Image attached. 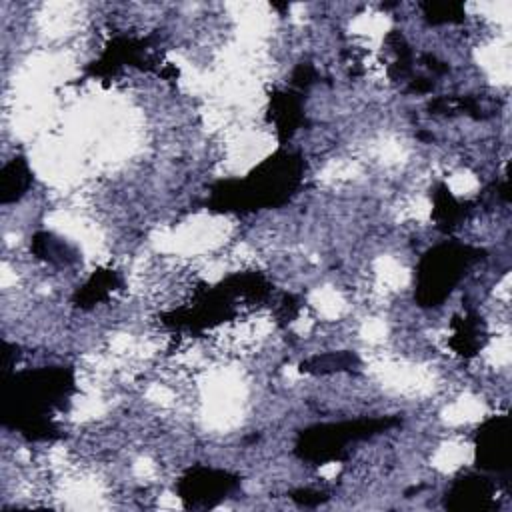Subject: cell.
Returning <instances> with one entry per match:
<instances>
[{"instance_id":"obj_1","label":"cell","mask_w":512,"mask_h":512,"mask_svg":"<svg viewBox=\"0 0 512 512\" xmlns=\"http://www.w3.org/2000/svg\"><path fill=\"white\" fill-rule=\"evenodd\" d=\"M74 388V372L64 366L18 372L4 382L2 420L30 440L58 438L48 412L60 408Z\"/></svg>"},{"instance_id":"obj_2","label":"cell","mask_w":512,"mask_h":512,"mask_svg":"<svg viewBox=\"0 0 512 512\" xmlns=\"http://www.w3.org/2000/svg\"><path fill=\"white\" fill-rule=\"evenodd\" d=\"M304 160L278 150L242 180H220L210 190V208L220 212H254L286 204L302 184Z\"/></svg>"},{"instance_id":"obj_3","label":"cell","mask_w":512,"mask_h":512,"mask_svg":"<svg viewBox=\"0 0 512 512\" xmlns=\"http://www.w3.org/2000/svg\"><path fill=\"white\" fill-rule=\"evenodd\" d=\"M484 256L486 252L482 248L458 240H446L426 250L418 260L414 276V298L418 306H440L468 274V270L484 260Z\"/></svg>"},{"instance_id":"obj_4","label":"cell","mask_w":512,"mask_h":512,"mask_svg":"<svg viewBox=\"0 0 512 512\" xmlns=\"http://www.w3.org/2000/svg\"><path fill=\"white\" fill-rule=\"evenodd\" d=\"M400 424L398 416L356 418L330 424H316L298 432L294 454L310 464H328L348 456V444L368 440Z\"/></svg>"},{"instance_id":"obj_5","label":"cell","mask_w":512,"mask_h":512,"mask_svg":"<svg viewBox=\"0 0 512 512\" xmlns=\"http://www.w3.org/2000/svg\"><path fill=\"white\" fill-rule=\"evenodd\" d=\"M238 486L240 478L228 470L192 466L176 482V492L186 508H212Z\"/></svg>"},{"instance_id":"obj_6","label":"cell","mask_w":512,"mask_h":512,"mask_svg":"<svg viewBox=\"0 0 512 512\" xmlns=\"http://www.w3.org/2000/svg\"><path fill=\"white\" fill-rule=\"evenodd\" d=\"M476 466L486 474H498L508 478L512 468L510 452V418L490 416L476 430Z\"/></svg>"},{"instance_id":"obj_7","label":"cell","mask_w":512,"mask_h":512,"mask_svg":"<svg viewBox=\"0 0 512 512\" xmlns=\"http://www.w3.org/2000/svg\"><path fill=\"white\" fill-rule=\"evenodd\" d=\"M496 484L486 472L456 476L444 494V508L452 512H488L496 508Z\"/></svg>"},{"instance_id":"obj_8","label":"cell","mask_w":512,"mask_h":512,"mask_svg":"<svg viewBox=\"0 0 512 512\" xmlns=\"http://www.w3.org/2000/svg\"><path fill=\"white\" fill-rule=\"evenodd\" d=\"M152 46L150 38L116 36L108 42L98 60H94L86 72L92 76H112L124 66H148Z\"/></svg>"},{"instance_id":"obj_9","label":"cell","mask_w":512,"mask_h":512,"mask_svg":"<svg viewBox=\"0 0 512 512\" xmlns=\"http://www.w3.org/2000/svg\"><path fill=\"white\" fill-rule=\"evenodd\" d=\"M302 104H304V96L300 90L288 88V90L272 92L268 118L274 122L280 142L290 140L296 134V130L306 122Z\"/></svg>"},{"instance_id":"obj_10","label":"cell","mask_w":512,"mask_h":512,"mask_svg":"<svg viewBox=\"0 0 512 512\" xmlns=\"http://www.w3.org/2000/svg\"><path fill=\"white\" fill-rule=\"evenodd\" d=\"M450 328H452V336H450L448 344L456 354H460L464 358L476 356L488 340L486 324L474 312L454 316L452 322H450Z\"/></svg>"},{"instance_id":"obj_11","label":"cell","mask_w":512,"mask_h":512,"mask_svg":"<svg viewBox=\"0 0 512 512\" xmlns=\"http://www.w3.org/2000/svg\"><path fill=\"white\" fill-rule=\"evenodd\" d=\"M432 204V218L444 232L456 230L474 208V202H460L458 198H454V194L442 182L436 184V188L432 190Z\"/></svg>"},{"instance_id":"obj_12","label":"cell","mask_w":512,"mask_h":512,"mask_svg":"<svg viewBox=\"0 0 512 512\" xmlns=\"http://www.w3.org/2000/svg\"><path fill=\"white\" fill-rule=\"evenodd\" d=\"M118 286L120 276L114 270H96L74 294V304L80 308H92L98 302H104Z\"/></svg>"},{"instance_id":"obj_13","label":"cell","mask_w":512,"mask_h":512,"mask_svg":"<svg viewBox=\"0 0 512 512\" xmlns=\"http://www.w3.org/2000/svg\"><path fill=\"white\" fill-rule=\"evenodd\" d=\"M30 182H32V174H30L28 162L22 156L4 164V168L0 172L2 202L10 204L14 200H20L26 194V190L30 188Z\"/></svg>"},{"instance_id":"obj_14","label":"cell","mask_w":512,"mask_h":512,"mask_svg":"<svg viewBox=\"0 0 512 512\" xmlns=\"http://www.w3.org/2000/svg\"><path fill=\"white\" fill-rule=\"evenodd\" d=\"M360 364L358 356L354 352L342 350V352H326L316 354L300 364V372L308 374H334V372H346L354 370Z\"/></svg>"},{"instance_id":"obj_15","label":"cell","mask_w":512,"mask_h":512,"mask_svg":"<svg viewBox=\"0 0 512 512\" xmlns=\"http://www.w3.org/2000/svg\"><path fill=\"white\" fill-rule=\"evenodd\" d=\"M386 44L392 48V52L396 54L394 64L390 66V74L394 78H412V62H414V54L410 50V46L406 44L404 36L398 30H392L386 36Z\"/></svg>"},{"instance_id":"obj_16","label":"cell","mask_w":512,"mask_h":512,"mask_svg":"<svg viewBox=\"0 0 512 512\" xmlns=\"http://www.w3.org/2000/svg\"><path fill=\"white\" fill-rule=\"evenodd\" d=\"M424 18L430 24H456L464 20V6L460 2H422Z\"/></svg>"},{"instance_id":"obj_17","label":"cell","mask_w":512,"mask_h":512,"mask_svg":"<svg viewBox=\"0 0 512 512\" xmlns=\"http://www.w3.org/2000/svg\"><path fill=\"white\" fill-rule=\"evenodd\" d=\"M32 250H34L40 258H46V260H50V262H56V258H60V262H68V256H64V254H66L64 246L58 244V242H56L50 234H46V232H38V234L34 236V240H32Z\"/></svg>"},{"instance_id":"obj_18","label":"cell","mask_w":512,"mask_h":512,"mask_svg":"<svg viewBox=\"0 0 512 512\" xmlns=\"http://www.w3.org/2000/svg\"><path fill=\"white\" fill-rule=\"evenodd\" d=\"M316 78H318V74H316L314 66H310V64H298V66L292 70L290 88L304 92V90H308V88L316 82Z\"/></svg>"},{"instance_id":"obj_19","label":"cell","mask_w":512,"mask_h":512,"mask_svg":"<svg viewBox=\"0 0 512 512\" xmlns=\"http://www.w3.org/2000/svg\"><path fill=\"white\" fill-rule=\"evenodd\" d=\"M290 500L296 502L298 506H304V508H314V506H320L328 500V494L322 492V490H312V488H300V490H294L290 492Z\"/></svg>"},{"instance_id":"obj_20","label":"cell","mask_w":512,"mask_h":512,"mask_svg":"<svg viewBox=\"0 0 512 512\" xmlns=\"http://www.w3.org/2000/svg\"><path fill=\"white\" fill-rule=\"evenodd\" d=\"M298 312H300V300L292 294H286L276 310V316H278L280 324H288L298 316Z\"/></svg>"},{"instance_id":"obj_21","label":"cell","mask_w":512,"mask_h":512,"mask_svg":"<svg viewBox=\"0 0 512 512\" xmlns=\"http://www.w3.org/2000/svg\"><path fill=\"white\" fill-rule=\"evenodd\" d=\"M420 62H422L432 74H436V76L448 72V64L442 62V60H438V58H436L434 54H430V52H424V54L420 56Z\"/></svg>"}]
</instances>
